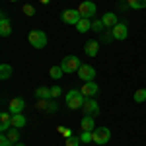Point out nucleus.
<instances>
[{"label":"nucleus","instance_id":"f257e3e1","mask_svg":"<svg viewBox=\"0 0 146 146\" xmlns=\"http://www.w3.org/2000/svg\"><path fill=\"white\" fill-rule=\"evenodd\" d=\"M27 41L33 49H45L47 47V35L43 29H31L27 35Z\"/></svg>","mask_w":146,"mask_h":146},{"label":"nucleus","instance_id":"f03ea898","mask_svg":"<svg viewBox=\"0 0 146 146\" xmlns=\"http://www.w3.org/2000/svg\"><path fill=\"white\" fill-rule=\"evenodd\" d=\"M66 105L70 107V109H82L84 107V101H86V98H84V94L80 90H70L66 94Z\"/></svg>","mask_w":146,"mask_h":146},{"label":"nucleus","instance_id":"7ed1b4c3","mask_svg":"<svg viewBox=\"0 0 146 146\" xmlns=\"http://www.w3.org/2000/svg\"><path fill=\"white\" fill-rule=\"evenodd\" d=\"M60 66H62V70L64 72H68V74H74V72H78L80 66H82V62H80V58L76 55H68L62 58V62H60Z\"/></svg>","mask_w":146,"mask_h":146},{"label":"nucleus","instance_id":"20e7f679","mask_svg":"<svg viewBox=\"0 0 146 146\" xmlns=\"http://www.w3.org/2000/svg\"><path fill=\"white\" fill-rule=\"evenodd\" d=\"M111 140V131L107 129V127H96V131H94V142L96 144H107Z\"/></svg>","mask_w":146,"mask_h":146},{"label":"nucleus","instance_id":"39448f33","mask_svg":"<svg viewBox=\"0 0 146 146\" xmlns=\"http://www.w3.org/2000/svg\"><path fill=\"white\" fill-rule=\"evenodd\" d=\"M76 10L80 12V16L82 18H86V20H92L94 16H96V12H98V6H96V2H90V0H86V2H82Z\"/></svg>","mask_w":146,"mask_h":146},{"label":"nucleus","instance_id":"423d86ee","mask_svg":"<svg viewBox=\"0 0 146 146\" xmlns=\"http://www.w3.org/2000/svg\"><path fill=\"white\" fill-rule=\"evenodd\" d=\"M60 20H62L64 23H68V25H76V23L82 20V16H80L78 10L68 8V10H62V14H60Z\"/></svg>","mask_w":146,"mask_h":146},{"label":"nucleus","instance_id":"0eeeda50","mask_svg":"<svg viewBox=\"0 0 146 146\" xmlns=\"http://www.w3.org/2000/svg\"><path fill=\"white\" fill-rule=\"evenodd\" d=\"M76 74H78V78L82 82H94V78H96V68L90 66V64H82Z\"/></svg>","mask_w":146,"mask_h":146},{"label":"nucleus","instance_id":"6e6552de","mask_svg":"<svg viewBox=\"0 0 146 146\" xmlns=\"http://www.w3.org/2000/svg\"><path fill=\"white\" fill-rule=\"evenodd\" d=\"M84 113L86 115H92V117H96V115H100V105H98V101L94 100V98H86L84 101Z\"/></svg>","mask_w":146,"mask_h":146},{"label":"nucleus","instance_id":"1a4fd4ad","mask_svg":"<svg viewBox=\"0 0 146 146\" xmlns=\"http://www.w3.org/2000/svg\"><path fill=\"white\" fill-rule=\"evenodd\" d=\"M111 31H113V39H115V41H125V39L129 37V27H127L125 23H117Z\"/></svg>","mask_w":146,"mask_h":146},{"label":"nucleus","instance_id":"9d476101","mask_svg":"<svg viewBox=\"0 0 146 146\" xmlns=\"http://www.w3.org/2000/svg\"><path fill=\"white\" fill-rule=\"evenodd\" d=\"M10 33H12V22L8 20V16L2 12L0 14V35L2 37H8Z\"/></svg>","mask_w":146,"mask_h":146},{"label":"nucleus","instance_id":"9b49d317","mask_svg":"<svg viewBox=\"0 0 146 146\" xmlns=\"http://www.w3.org/2000/svg\"><path fill=\"white\" fill-rule=\"evenodd\" d=\"M80 92L84 94V98H94L98 92H100V86L96 82H84V86L80 88Z\"/></svg>","mask_w":146,"mask_h":146},{"label":"nucleus","instance_id":"f8f14e48","mask_svg":"<svg viewBox=\"0 0 146 146\" xmlns=\"http://www.w3.org/2000/svg\"><path fill=\"white\" fill-rule=\"evenodd\" d=\"M10 113L12 115H18V113H22L23 111V107H25V100L23 98H14V100L10 101Z\"/></svg>","mask_w":146,"mask_h":146},{"label":"nucleus","instance_id":"ddd939ff","mask_svg":"<svg viewBox=\"0 0 146 146\" xmlns=\"http://www.w3.org/2000/svg\"><path fill=\"white\" fill-rule=\"evenodd\" d=\"M101 22H103V25H105V27L113 29V27L119 23V18H117V14H115V12H107V14H103Z\"/></svg>","mask_w":146,"mask_h":146},{"label":"nucleus","instance_id":"4468645a","mask_svg":"<svg viewBox=\"0 0 146 146\" xmlns=\"http://www.w3.org/2000/svg\"><path fill=\"white\" fill-rule=\"evenodd\" d=\"M10 129H12V113L4 111L0 115V131H2V133H8Z\"/></svg>","mask_w":146,"mask_h":146},{"label":"nucleus","instance_id":"2eb2a0df","mask_svg":"<svg viewBox=\"0 0 146 146\" xmlns=\"http://www.w3.org/2000/svg\"><path fill=\"white\" fill-rule=\"evenodd\" d=\"M98 51H100V41H96V39L86 41V45H84V53H86L88 56H96V55H98Z\"/></svg>","mask_w":146,"mask_h":146},{"label":"nucleus","instance_id":"dca6fc26","mask_svg":"<svg viewBox=\"0 0 146 146\" xmlns=\"http://www.w3.org/2000/svg\"><path fill=\"white\" fill-rule=\"evenodd\" d=\"M80 129L82 131H96V121L92 115H84V119L80 121Z\"/></svg>","mask_w":146,"mask_h":146},{"label":"nucleus","instance_id":"f3484780","mask_svg":"<svg viewBox=\"0 0 146 146\" xmlns=\"http://www.w3.org/2000/svg\"><path fill=\"white\" fill-rule=\"evenodd\" d=\"M27 125V119H25V115L23 113H18V115H12V127H16V129H22Z\"/></svg>","mask_w":146,"mask_h":146},{"label":"nucleus","instance_id":"a211bd4d","mask_svg":"<svg viewBox=\"0 0 146 146\" xmlns=\"http://www.w3.org/2000/svg\"><path fill=\"white\" fill-rule=\"evenodd\" d=\"M74 27H76V31H78V33H88V31L92 29V22H90V20H86V18H82Z\"/></svg>","mask_w":146,"mask_h":146},{"label":"nucleus","instance_id":"6ab92c4d","mask_svg":"<svg viewBox=\"0 0 146 146\" xmlns=\"http://www.w3.org/2000/svg\"><path fill=\"white\" fill-rule=\"evenodd\" d=\"M35 98L37 100H51V88H45V86L37 88L35 90Z\"/></svg>","mask_w":146,"mask_h":146},{"label":"nucleus","instance_id":"aec40b11","mask_svg":"<svg viewBox=\"0 0 146 146\" xmlns=\"http://www.w3.org/2000/svg\"><path fill=\"white\" fill-rule=\"evenodd\" d=\"M127 6H129L131 10H144L146 0H127Z\"/></svg>","mask_w":146,"mask_h":146},{"label":"nucleus","instance_id":"412c9836","mask_svg":"<svg viewBox=\"0 0 146 146\" xmlns=\"http://www.w3.org/2000/svg\"><path fill=\"white\" fill-rule=\"evenodd\" d=\"M49 76H51L53 80H60L62 76H64V70H62V66H51Z\"/></svg>","mask_w":146,"mask_h":146},{"label":"nucleus","instance_id":"4be33fe9","mask_svg":"<svg viewBox=\"0 0 146 146\" xmlns=\"http://www.w3.org/2000/svg\"><path fill=\"white\" fill-rule=\"evenodd\" d=\"M12 76V66L10 64H6V62H4V64H0V78L2 80H8Z\"/></svg>","mask_w":146,"mask_h":146},{"label":"nucleus","instance_id":"5701e85b","mask_svg":"<svg viewBox=\"0 0 146 146\" xmlns=\"http://www.w3.org/2000/svg\"><path fill=\"white\" fill-rule=\"evenodd\" d=\"M6 135H8V138H10L12 142L16 144V142L20 140V129H16V127H12V129L8 131V133H6Z\"/></svg>","mask_w":146,"mask_h":146},{"label":"nucleus","instance_id":"b1692460","mask_svg":"<svg viewBox=\"0 0 146 146\" xmlns=\"http://www.w3.org/2000/svg\"><path fill=\"white\" fill-rule=\"evenodd\" d=\"M80 140L82 142H94V131H82Z\"/></svg>","mask_w":146,"mask_h":146},{"label":"nucleus","instance_id":"393cba45","mask_svg":"<svg viewBox=\"0 0 146 146\" xmlns=\"http://www.w3.org/2000/svg\"><path fill=\"white\" fill-rule=\"evenodd\" d=\"M133 98H135L136 103H142V101H146V90H142V88H140V90H136Z\"/></svg>","mask_w":146,"mask_h":146},{"label":"nucleus","instance_id":"a878e982","mask_svg":"<svg viewBox=\"0 0 146 146\" xmlns=\"http://www.w3.org/2000/svg\"><path fill=\"white\" fill-rule=\"evenodd\" d=\"M103 27H105V25H103L101 20H94V22H92V31H98V33H100V31H103Z\"/></svg>","mask_w":146,"mask_h":146},{"label":"nucleus","instance_id":"bb28decb","mask_svg":"<svg viewBox=\"0 0 146 146\" xmlns=\"http://www.w3.org/2000/svg\"><path fill=\"white\" fill-rule=\"evenodd\" d=\"M22 12L25 14V16H27V18H31V16H35V8L31 6V4H23Z\"/></svg>","mask_w":146,"mask_h":146},{"label":"nucleus","instance_id":"cd10ccee","mask_svg":"<svg viewBox=\"0 0 146 146\" xmlns=\"http://www.w3.org/2000/svg\"><path fill=\"white\" fill-rule=\"evenodd\" d=\"M60 94H62V88L56 84V86H53L51 88V100H56V98H60Z\"/></svg>","mask_w":146,"mask_h":146},{"label":"nucleus","instance_id":"c85d7f7f","mask_svg":"<svg viewBox=\"0 0 146 146\" xmlns=\"http://www.w3.org/2000/svg\"><path fill=\"white\" fill-rule=\"evenodd\" d=\"M80 142H82L80 136H74V135L66 138V146H80Z\"/></svg>","mask_w":146,"mask_h":146},{"label":"nucleus","instance_id":"c756f323","mask_svg":"<svg viewBox=\"0 0 146 146\" xmlns=\"http://www.w3.org/2000/svg\"><path fill=\"white\" fill-rule=\"evenodd\" d=\"M0 146H14V142L8 138L6 133H2V136H0Z\"/></svg>","mask_w":146,"mask_h":146},{"label":"nucleus","instance_id":"7c9ffc66","mask_svg":"<svg viewBox=\"0 0 146 146\" xmlns=\"http://www.w3.org/2000/svg\"><path fill=\"white\" fill-rule=\"evenodd\" d=\"M58 133L64 136V140H66L68 136H72V131H70V129H66V127H58Z\"/></svg>","mask_w":146,"mask_h":146},{"label":"nucleus","instance_id":"2f4dec72","mask_svg":"<svg viewBox=\"0 0 146 146\" xmlns=\"http://www.w3.org/2000/svg\"><path fill=\"white\" fill-rule=\"evenodd\" d=\"M47 105H49V100H37V109L47 111Z\"/></svg>","mask_w":146,"mask_h":146},{"label":"nucleus","instance_id":"473e14b6","mask_svg":"<svg viewBox=\"0 0 146 146\" xmlns=\"http://www.w3.org/2000/svg\"><path fill=\"white\" fill-rule=\"evenodd\" d=\"M56 107H58V105H56V101H55V100H49L47 111H49V113H55V111H56Z\"/></svg>","mask_w":146,"mask_h":146},{"label":"nucleus","instance_id":"72a5a7b5","mask_svg":"<svg viewBox=\"0 0 146 146\" xmlns=\"http://www.w3.org/2000/svg\"><path fill=\"white\" fill-rule=\"evenodd\" d=\"M14 146H25V144H22V142H16V144H14Z\"/></svg>","mask_w":146,"mask_h":146},{"label":"nucleus","instance_id":"f704fd0d","mask_svg":"<svg viewBox=\"0 0 146 146\" xmlns=\"http://www.w3.org/2000/svg\"><path fill=\"white\" fill-rule=\"evenodd\" d=\"M41 4H49V0H41Z\"/></svg>","mask_w":146,"mask_h":146},{"label":"nucleus","instance_id":"c9c22d12","mask_svg":"<svg viewBox=\"0 0 146 146\" xmlns=\"http://www.w3.org/2000/svg\"><path fill=\"white\" fill-rule=\"evenodd\" d=\"M10 2H16V0H10Z\"/></svg>","mask_w":146,"mask_h":146}]
</instances>
